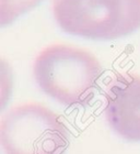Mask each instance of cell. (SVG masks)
I'll return each mask as SVG.
<instances>
[{"mask_svg":"<svg viewBox=\"0 0 140 154\" xmlns=\"http://www.w3.org/2000/svg\"><path fill=\"white\" fill-rule=\"evenodd\" d=\"M43 91L66 106H86L103 73L99 60L86 48L57 43L37 55L33 68Z\"/></svg>","mask_w":140,"mask_h":154,"instance_id":"6da1fadb","label":"cell"},{"mask_svg":"<svg viewBox=\"0 0 140 154\" xmlns=\"http://www.w3.org/2000/svg\"><path fill=\"white\" fill-rule=\"evenodd\" d=\"M53 13L64 32L112 41L140 29V0H53Z\"/></svg>","mask_w":140,"mask_h":154,"instance_id":"7a4b0ae2","label":"cell"},{"mask_svg":"<svg viewBox=\"0 0 140 154\" xmlns=\"http://www.w3.org/2000/svg\"><path fill=\"white\" fill-rule=\"evenodd\" d=\"M0 137L6 154H64L70 142L60 116L38 103L10 109L1 121Z\"/></svg>","mask_w":140,"mask_h":154,"instance_id":"3957f363","label":"cell"},{"mask_svg":"<svg viewBox=\"0 0 140 154\" xmlns=\"http://www.w3.org/2000/svg\"><path fill=\"white\" fill-rule=\"evenodd\" d=\"M105 115L112 129L128 141H140V75H118L106 93Z\"/></svg>","mask_w":140,"mask_h":154,"instance_id":"277c9868","label":"cell"},{"mask_svg":"<svg viewBox=\"0 0 140 154\" xmlns=\"http://www.w3.org/2000/svg\"><path fill=\"white\" fill-rule=\"evenodd\" d=\"M43 0H0V24L6 26L37 7Z\"/></svg>","mask_w":140,"mask_h":154,"instance_id":"5b68a950","label":"cell"}]
</instances>
